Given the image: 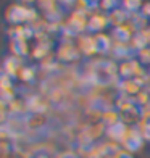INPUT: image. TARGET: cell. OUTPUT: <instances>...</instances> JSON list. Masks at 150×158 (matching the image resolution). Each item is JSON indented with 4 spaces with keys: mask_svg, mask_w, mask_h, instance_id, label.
I'll return each instance as SVG.
<instances>
[{
    "mask_svg": "<svg viewBox=\"0 0 150 158\" xmlns=\"http://www.w3.org/2000/svg\"><path fill=\"white\" fill-rule=\"evenodd\" d=\"M139 53H140L142 63H150V48H142Z\"/></svg>",
    "mask_w": 150,
    "mask_h": 158,
    "instance_id": "9a60e30c",
    "label": "cell"
},
{
    "mask_svg": "<svg viewBox=\"0 0 150 158\" xmlns=\"http://www.w3.org/2000/svg\"><path fill=\"white\" fill-rule=\"evenodd\" d=\"M21 77H23L24 81H31V79L34 77V71L31 68H23L21 69Z\"/></svg>",
    "mask_w": 150,
    "mask_h": 158,
    "instance_id": "5bb4252c",
    "label": "cell"
},
{
    "mask_svg": "<svg viewBox=\"0 0 150 158\" xmlns=\"http://www.w3.org/2000/svg\"><path fill=\"white\" fill-rule=\"evenodd\" d=\"M24 47H26V40H23V39H15L13 40V48H15L16 53H19V55L27 53V50H24Z\"/></svg>",
    "mask_w": 150,
    "mask_h": 158,
    "instance_id": "4fadbf2b",
    "label": "cell"
},
{
    "mask_svg": "<svg viewBox=\"0 0 150 158\" xmlns=\"http://www.w3.org/2000/svg\"><path fill=\"white\" fill-rule=\"evenodd\" d=\"M127 132L129 131H127V127H126V124L123 123V121H119V123L113 124V126H110L108 129H106V134H108L113 140H124Z\"/></svg>",
    "mask_w": 150,
    "mask_h": 158,
    "instance_id": "277c9868",
    "label": "cell"
},
{
    "mask_svg": "<svg viewBox=\"0 0 150 158\" xmlns=\"http://www.w3.org/2000/svg\"><path fill=\"white\" fill-rule=\"evenodd\" d=\"M135 71H137V63L132 61V60H126L124 63H121V66H119V74L121 76H124V77H129L132 74H135Z\"/></svg>",
    "mask_w": 150,
    "mask_h": 158,
    "instance_id": "ba28073f",
    "label": "cell"
},
{
    "mask_svg": "<svg viewBox=\"0 0 150 158\" xmlns=\"http://www.w3.org/2000/svg\"><path fill=\"white\" fill-rule=\"evenodd\" d=\"M113 35H115L116 40L126 42V40H129V37H131V31H129V27H126L124 24H121V26H116V27H115Z\"/></svg>",
    "mask_w": 150,
    "mask_h": 158,
    "instance_id": "9c48e42d",
    "label": "cell"
},
{
    "mask_svg": "<svg viewBox=\"0 0 150 158\" xmlns=\"http://www.w3.org/2000/svg\"><path fill=\"white\" fill-rule=\"evenodd\" d=\"M144 13H145L147 16H150V3H147V5L144 6Z\"/></svg>",
    "mask_w": 150,
    "mask_h": 158,
    "instance_id": "44dd1931",
    "label": "cell"
},
{
    "mask_svg": "<svg viewBox=\"0 0 150 158\" xmlns=\"http://www.w3.org/2000/svg\"><path fill=\"white\" fill-rule=\"evenodd\" d=\"M147 108H148V111H147V113H150V102L147 103Z\"/></svg>",
    "mask_w": 150,
    "mask_h": 158,
    "instance_id": "7402d4cb",
    "label": "cell"
},
{
    "mask_svg": "<svg viewBox=\"0 0 150 158\" xmlns=\"http://www.w3.org/2000/svg\"><path fill=\"white\" fill-rule=\"evenodd\" d=\"M32 16H34L32 10H29V8H19V6H11V8L8 10V15H6V18H8L11 23H23L24 19L32 18Z\"/></svg>",
    "mask_w": 150,
    "mask_h": 158,
    "instance_id": "3957f363",
    "label": "cell"
},
{
    "mask_svg": "<svg viewBox=\"0 0 150 158\" xmlns=\"http://www.w3.org/2000/svg\"><path fill=\"white\" fill-rule=\"evenodd\" d=\"M37 158H47V156H42V155H39V156H37Z\"/></svg>",
    "mask_w": 150,
    "mask_h": 158,
    "instance_id": "603a6c76",
    "label": "cell"
},
{
    "mask_svg": "<svg viewBox=\"0 0 150 158\" xmlns=\"http://www.w3.org/2000/svg\"><path fill=\"white\" fill-rule=\"evenodd\" d=\"M84 6H87V8H95V6L98 5V2H82Z\"/></svg>",
    "mask_w": 150,
    "mask_h": 158,
    "instance_id": "d6986e66",
    "label": "cell"
},
{
    "mask_svg": "<svg viewBox=\"0 0 150 158\" xmlns=\"http://www.w3.org/2000/svg\"><path fill=\"white\" fill-rule=\"evenodd\" d=\"M140 82H137V81H134V79H126V81L123 82V90L126 92L129 97H132V95H140Z\"/></svg>",
    "mask_w": 150,
    "mask_h": 158,
    "instance_id": "52a82bcc",
    "label": "cell"
},
{
    "mask_svg": "<svg viewBox=\"0 0 150 158\" xmlns=\"http://www.w3.org/2000/svg\"><path fill=\"white\" fill-rule=\"evenodd\" d=\"M142 139H144V135H142V129L139 127H132L129 132H127L126 139H124V147L127 148V152H137V150L142 147Z\"/></svg>",
    "mask_w": 150,
    "mask_h": 158,
    "instance_id": "7a4b0ae2",
    "label": "cell"
},
{
    "mask_svg": "<svg viewBox=\"0 0 150 158\" xmlns=\"http://www.w3.org/2000/svg\"><path fill=\"white\" fill-rule=\"evenodd\" d=\"M118 118H119V113L118 111H106V113H103V123L106 124V126H113V124H116V123H119L118 121Z\"/></svg>",
    "mask_w": 150,
    "mask_h": 158,
    "instance_id": "8fae6325",
    "label": "cell"
},
{
    "mask_svg": "<svg viewBox=\"0 0 150 158\" xmlns=\"http://www.w3.org/2000/svg\"><path fill=\"white\" fill-rule=\"evenodd\" d=\"M142 135L145 140H150V124H142Z\"/></svg>",
    "mask_w": 150,
    "mask_h": 158,
    "instance_id": "2e32d148",
    "label": "cell"
},
{
    "mask_svg": "<svg viewBox=\"0 0 150 158\" xmlns=\"http://www.w3.org/2000/svg\"><path fill=\"white\" fill-rule=\"evenodd\" d=\"M87 29L92 31V32H98V31H102L103 27L110 23V19L108 16H103V15H94L89 21H87Z\"/></svg>",
    "mask_w": 150,
    "mask_h": 158,
    "instance_id": "5b68a950",
    "label": "cell"
},
{
    "mask_svg": "<svg viewBox=\"0 0 150 158\" xmlns=\"http://www.w3.org/2000/svg\"><path fill=\"white\" fill-rule=\"evenodd\" d=\"M115 5H116L115 2H103V3H102V6H105V8H113Z\"/></svg>",
    "mask_w": 150,
    "mask_h": 158,
    "instance_id": "ffe728a7",
    "label": "cell"
},
{
    "mask_svg": "<svg viewBox=\"0 0 150 158\" xmlns=\"http://www.w3.org/2000/svg\"><path fill=\"white\" fill-rule=\"evenodd\" d=\"M116 158H132V155H131L129 152H119V153L116 155Z\"/></svg>",
    "mask_w": 150,
    "mask_h": 158,
    "instance_id": "ac0fdd59",
    "label": "cell"
},
{
    "mask_svg": "<svg viewBox=\"0 0 150 158\" xmlns=\"http://www.w3.org/2000/svg\"><path fill=\"white\" fill-rule=\"evenodd\" d=\"M124 18H126V13H124L123 10H111V15L108 16L110 23H115V24H118V26L123 24Z\"/></svg>",
    "mask_w": 150,
    "mask_h": 158,
    "instance_id": "30bf717a",
    "label": "cell"
},
{
    "mask_svg": "<svg viewBox=\"0 0 150 158\" xmlns=\"http://www.w3.org/2000/svg\"><path fill=\"white\" fill-rule=\"evenodd\" d=\"M19 64L21 63H19L18 58H8V60H6V63H5V68H6V71H8L10 74H16Z\"/></svg>",
    "mask_w": 150,
    "mask_h": 158,
    "instance_id": "7c38bea8",
    "label": "cell"
},
{
    "mask_svg": "<svg viewBox=\"0 0 150 158\" xmlns=\"http://www.w3.org/2000/svg\"><path fill=\"white\" fill-rule=\"evenodd\" d=\"M142 108L137 102H134V100H126V102H121L119 103V108H118V113H119V118L121 121L126 124H134L137 123V121L142 118Z\"/></svg>",
    "mask_w": 150,
    "mask_h": 158,
    "instance_id": "6da1fadb",
    "label": "cell"
},
{
    "mask_svg": "<svg viewBox=\"0 0 150 158\" xmlns=\"http://www.w3.org/2000/svg\"><path fill=\"white\" fill-rule=\"evenodd\" d=\"M94 48H95V52H98V53L108 52V48H110V39L106 37V35H103V34L95 35V37H94Z\"/></svg>",
    "mask_w": 150,
    "mask_h": 158,
    "instance_id": "8992f818",
    "label": "cell"
},
{
    "mask_svg": "<svg viewBox=\"0 0 150 158\" xmlns=\"http://www.w3.org/2000/svg\"><path fill=\"white\" fill-rule=\"evenodd\" d=\"M124 5H126V8H127V10L134 11V10H137L139 6H140V2H126Z\"/></svg>",
    "mask_w": 150,
    "mask_h": 158,
    "instance_id": "e0dca14e",
    "label": "cell"
}]
</instances>
